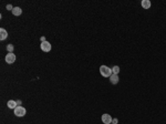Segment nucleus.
<instances>
[{"instance_id":"f257e3e1","label":"nucleus","mask_w":166,"mask_h":124,"mask_svg":"<svg viewBox=\"0 0 166 124\" xmlns=\"http://www.w3.org/2000/svg\"><path fill=\"white\" fill-rule=\"evenodd\" d=\"M100 73L104 78H110L112 75V69L106 65H101L100 66Z\"/></svg>"},{"instance_id":"f03ea898","label":"nucleus","mask_w":166,"mask_h":124,"mask_svg":"<svg viewBox=\"0 0 166 124\" xmlns=\"http://www.w3.org/2000/svg\"><path fill=\"white\" fill-rule=\"evenodd\" d=\"M26 113H27V111L23 107H17L16 109H14V115L16 116H19V117L25 116Z\"/></svg>"},{"instance_id":"7ed1b4c3","label":"nucleus","mask_w":166,"mask_h":124,"mask_svg":"<svg viewBox=\"0 0 166 124\" xmlns=\"http://www.w3.org/2000/svg\"><path fill=\"white\" fill-rule=\"evenodd\" d=\"M41 50L42 51H44V52H49V51H51V43L50 42H48V41H43V42H41Z\"/></svg>"},{"instance_id":"20e7f679","label":"nucleus","mask_w":166,"mask_h":124,"mask_svg":"<svg viewBox=\"0 0 166 124\" xmlns=\"http://www.w3.org/2000/svg\"><path fill=\"white\" fill-rule=\"evenodd\" d=\"M101 119H102V122H103L104 124H111L112 123V121H113L112 116H111L110 114H107V113H104Z\"/></svg>"},{"instance_id":"39448f33","label":"nucleus","mask_w":166,"mask_h":124,"mask_svg":"<svg viewBox=\"0 0 166 124\" xmlns=\"http://www.w3.org/2000/svg\"><path fill=\"white\" fill-rule=\"evenodd\" d=\"M14 61H16V54L7 53V56H6V62H7L8 64H11V63H13Z\"/></svg>"},{"instance_id":"423d86ee","label":"nucleus","mask_w":166,"mask_h":124,"mask_svg":"<svg viewBox=\"0 0 166 124\" xmlns=\"http://www.w3.org/2000/svg\"><path fill=\"white\" fill-rule=\"evenodd\" d=\"M119 80H120V79H119V75H117V74H113L112 73V75L110 77V82L112 84H117V83H119Z\"/></svg>"},{"instance_id":"0eeeda50","label":"nucleus","mask_w":166,"mask_h":124,"mask_svg":"<svg viewBox=\"0 0 166 124\" xmlns=\"http://www.w3.org/2000/svg\"><path fill=\"white\" fill-rule=\"evenodd\" d=\"M7 37H8L7 30L4 29V28H1V29H0V40H5V39H7Z\"/></svg>"},{"instance_id":"6e6552de","label":"nucleus","mask_w":166,"mask_h":124,"mask_svg":"<svg viewBox=\"0 0 166 124\" xmlns=\"http://www.w3.org/2000/svg\"><path fill=\"white\" fill-rule=\"evenodd\" d=\"M7 107L9 109H13V110H14V109L17 108V102L13 101V100H9L8 103H7Z\"/></svg>"},{"instance_id":"1a4fd4ad","label":"nucleus","mask_w":166,"mask_h":124,"mask_svg":"<svg viewBox=\"0 0 166 124\" xmlns=\"http://www.w3.org/2000/svg\"><path fill=\"white\" fill-rule=\"evenodd\" d=\"M142 7H143V9H150L151 8V1L150 0H143V1L141 2Z\"/></svg>"},{"instance_id":"9d476101","label":"nucleus","mask_w":166,"mask_h":124,"mask_svg":"<svg viewBox=\"0 0 166 124\" xmlns=\"http://www.w3.org/2000/svg\"><path fill=\"white\" fill-rule=\"evenodd\" d=\"M12 13H13V16H20V14L22 13V10H21L20 7H13Z\"/></svg>"},{"instance_id":"9b49d317","label":"nucleus","mask_w":166,"mask_h":124,"mask_svg":"<svg viewBox=\"0 0 166 124\" xmlns=\"http://www.w3.org/2000/svg\"><path fill=\"white\" fill-rule=\"evenodd\" d=\"M119 72H120V66L114 65L113 68H112V73L113 74H119Z\"/></svg>"},{"instance_id":"f8f14e48","label":"nucleus","mask_w":166,"mask_h":124,"mask_svg":"<svg viewBox=\"0 0 166 124\" xmlns=\"http://www.w3.org/2000/svg\"><path fill=\"white\" fill-rule=\"evenodd\" d=\"M7 50L9 51V53H12V51H13V46H12V44H8V46H7Z\"/></svg>"},{"instance_id":"ddd939ff","label":"nucleus","mask_w":166,"mask_h":124,"mask_svg":"<svg viewBox=\"0 0 166 124\" xmlns=\"http://www.w3.org/2000/svg\"><path fill=\"white\" fill-rule=\"evenodd\" d=\"M7 9H8V10H11V11H12L13 7H12V6H11V5H8V6H7Z\"/></svg>"},{"instance_id":"4468645a","label":"nucleus","mask_w":166,"mask_h":124,"mask_svg":"<svg viewBox=\"0 0 166 124\" xmlns=\"http://www.w3.org/2000/svg\"><path fill=\"white\" fill-rule=\"evenodd\" d=\"M112 122H113V124H116V123H117V119H114Z\"/></svg>"},{"instance_id":"2eb2a0df","label":"nucleus","mask_w":166,"mask_h":124,"mask_svg":"<svg viewBox=\"0 0 166 124\" xmlns=\"http://www.w3.org/2000/svg\"><path fill=\"white\" fill-rule=\"evenodd\" d=\"M43 41H46V38L42 37V38H41V42H43Z\"/></svg>"}]
</instances>
